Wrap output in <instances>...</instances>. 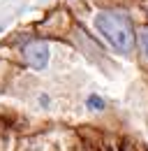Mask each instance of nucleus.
Segmentation results:
<instances>
[{
	"instance_id": "f03ea898",
	"label": "nucleus",
	"mask_w": 148,
	"mask_h": 151,
	"mask_svg": "<svg viewBox=\"0 0 148 151\" xmlns=\"http://www.w3.org/2000/svg\"><path fill=\"white\" fill-rule=\"evenodd\" d=\"M23 56L33 70H44L49 65V44L42 42V40H35V42L23 47Z\"/></svg>"
},
{
	"instance_id": "f257e3e1",
	"label": "nucleus",
	"mask_w": 148,
	"mask_h": 151,
	"mask_svg": "<svg viewBox=\"0 0 148 151\" xmlns=\"http://www.w3.org/2000/svg\"><path fill=\"white\" fill-rule=\"evenodd\" d=\"M95 28L100 30V35L107 40L118 54L130 56L134 51L137 35H134L132 19L125 12H120V9H104V12H100L95 17Z\"/></svg>"
},
{
	"instance_id": "7ed1b4c3",
	"label": "nucleus",
	"mask_w": 148,
	"mask_h": 151,
	"mask_svg": "<svg viewBox=\"0 0 148 151\" xmlns=\"http://www.w3.org/2000/svg\"><path fill=\"white\" fill-rule=\"evenodd\" d=\"M86 107L92 109V112H102V109H104V100H102L97 93H90L86 98Z\"/></svg>"
},
{
	"instance_id": "20e7f679",
	"label": "nucleus",
	"mask_w": 148,
	"mask_h": 151,
	"mask_svg": "<svg viewBox=\"0 0 148 151\" xmlns=\"http://www.w3.org/2000/svg\"><path fill=\"white\" fill-rule=\"evenodd\" d=\"M137 40H139V47H141V51H144V56L148 58V26H141V30H139V35H137Z\"/></svg>"
}]
</instances>
